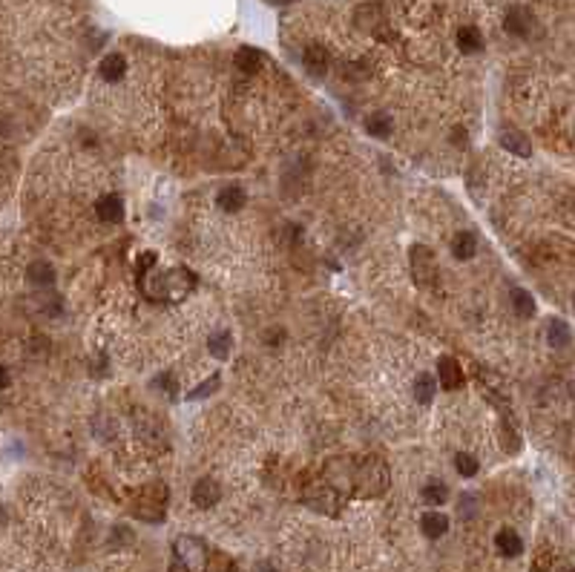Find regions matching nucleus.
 <instances>
[{
    "mask_svg": "<svg viewBox=\"0 0 575 572\" xmlns=\"http://www.w3.org/2000/svg\"><path fill=\"white\" fill-rule=\"evenodd\" d=\"M219 207H222L225 213L242 210V207H245V190H242V187H225V190L219 193Z\"/></svg>",
    "mask_w": 575,
    "mask_h": 572,
    "instance_id": "16",
    "label": "nucleus"
},
{
    "mask_svg": "<svg viewBox=\"0 0 575 572\" xmlns=\"http://www.w3.org/2000/svg\"><path fill=\"white\" fill-rule=\"evenodd\" d=\"M259 52L256 49H239V55H236V63H239V69H245V73H256V69H259Z\"/></svg>",
    "mask_w": 575,
    "mask_h": 572,
    "instance_id": "25",
    "label": "nucleus"
},
{
    "mask_svg": "<svg viewBox=\"0 0 575 572\" xmlns=\"http://www.w3.org/2000/svg\"><path fill=\"white\" fill-rule=\"evenodd\" d=\"M9 380H12V377H9V371H6L4 366H0V388H6V386H9Z\"/></svg>",
    "mask_w": 575,
    "mask_h": 572,
    "instance_id": "29",
    "label": "nucleus"
},
{
    "mask_svg": "<svg viewBox=\"0 0 575 572\" xmlns=\"http://www.w3.org/2000/svg\"><path fill=\"white\" fill-rule=\"evenodd\" d=\"M219 497H222V489H219V483L210 480V477H204V480H199V483L193 486V504H196L199 509L216 507V504H219Z\"/></svg>",
    "mask_w": 575,
    "mask_h": 572,
    "instance_id": "6",
    "label": "nucleus"
},
{
    "mask_svg": "<svg viewBox=\"0 0 575 572\" xmlns=\"http://www.w3.org/2000/svg\"><path fill=\"white\" fill-rule=\"evenodd\" d=\"M458 43H460L463 52H478V49L483 46V38H480V32H478L475 26H463V29L458 32Z\"/></svg>",
    "mask_w": 575,
    "mask_h": 572,
    "instance_id": "20",
    "label": "nucleus"
},
{
    "mask_svg": "<svg viewBox=\"0 0 575 572\" xmlns=\"http://www.w3.org/2000/svg\"><path fill=\"white\" fill-rule=\"evenodd\" d=\"M532 23L535 21H532L529 9H524V6H512L510 15H507V32H512L518 38H527L532 32Z\"/></svg>",
    "mask_w": 575,
    "mask_h": 572,
    "instance_id": "8",
    "label": "nucleus"
},
{
    "mask_svg": "<svg viewBox=\"0 0 575 572\" xmlns=\"http://www.w3.org/2000/svg\"><path fill=\"white\" fill-rule=\"evenodd\" d=\"M438 383L446 388V391H455L463 386V369L458 366V360H452V356H443V360L438 363Z\"/></svg>",
    "mask_w": 575,
    "mask_h": 572,
    "instance_id": "7",
    "label": "nucleus"
},
{
    "mask_svg": "<svg viewBox=\"0 0 575 572\" xmlns=\"http://www.w3.org/2000/svg\"><path fill=\"white\" fill-rule=\"evenodd\" d=\"M420 529H423V535L426 538H443L446 532H449V518L446 515H441V512H426L423 518H420Z\"/></svg>",
    "mask_w": 575,
    "mask_h": 572,
    "instance_id": "10",
    "label": "nucleus"
},
{
    "mask_svg": "<svg viewBox=\"0 0 575 572\" xmlns=\"http://www.w3.org/2000/svg\"><path fill=\"white\" fill-rule=\"evenodd\" d=\"M170 572H190V569H187V566H184V563H181L179 558H173V563H170Z\"/></svg>",
    "mask_w": 575,
    "mask_h": 572,
    "instance_id": "30",
    "label": "nucleus"
},
{
    "mask_svg": "<svg viewBox=\"0 0 575 572\" xmlns=\"http://www.w3.org/2000/svg\"><path fill=\"white\" fill-rule=\"evenodd\" d=\"M207 348H210V354L216 356V360H228V354H231V334H213L210 337V342H207Z\"/></svg>",
    "mask_w": 575,
    "mask_h": 572,
    "instance_id": "21",
    "label": "nucleus"
},
{
    "mask_svg": "<svg viewBox=\"0 0 575 572\" xmlns=\"http://www.w3.org/2000/svg\"><path fill=\"white\" fill-rule=\"evenodd\" d=\"M455 469H458L463 477H475V475H478V460H475L469 452H460V455L455 457Z\"/></svg>",
    "mask_w": 575,
    "mask_h": 572,
    "instance_id": "27",
    "label": "nucleus"
},
{
    "mask_svg": "<svg viewBox=\"0 0 575 572\" xmlns=\"http://www.w3.org/2000/svg\"><path fill=\"white\" fill-rule=\"evenodd\" d=\"M500 147H503V150H510V153H515V156H529V141H527L518 129L500 132Z\"/></svg>",
    "mask_w": 575,
    "mask_h": 572,
    "instance_id": "13",
    "label": "nucleus"
},
{
    "mask_svg": "<svg viewBox=\"0 0 575 572\" xmlns=\"http://www.w3.org/2000/svg\"><path fill=\"white\" fill-rule=\"evenodd\" d=\"M29 282L38 285V288H49V285L55 282V270H52V265H46V262H35V265H29Z\"/></svg>",
    "mask_w": 575,
    "mask_h": 572,
    "instance_id": "18",
    "label": "nucleus"
},
{
    "mask_svg": "<svg viewBox=\"0 0 575 572\" xmlns=\"http://www.w3.org/2000/svg\"><path fill=\"white\" fill-rule=\"evenodd\" d=\"M193 273H187V270H181V268H176V270H170L167 276H162V282H159V288L164 291V297L167 300H181L190 288H193Z\"/></svg>",
    "mask_w": 575,
    "mask_h": 572,
    "instance_id": "5",
    "label": "nucleus"
},
{
    "mask_svg": "<svg viewBox=\"0 0 575 572\" xmlns=\"http://www.w3.org/2000/svg\"><path fill=\"white\" fill-rule=\"evenodd\" d=\"M495 546H497L500 555H507V558H515V555L524 552V541H521V535L515 529H500L495 535Z\"/></svg>",
    "mask_w": 575,
    "mask_h": 572,
    "instance_id": "9",
    "label": "nucleus"
},
{
    "mask_svg": "<svg viewBox=\"0 0 575 572\" xmlns=\"http://www.w3.org/2000/svg\"><path fill=\"white\" fill-rule=\"evenodd\" d=\"M216 388H219V377H216V374H213V377H210V380H204V383H201L199 388H193V391H190L187 397H190V400H201V397L213 394Z\"/></svg>",
    "mask_w": 575,
    "mask_h": 572,
    "instance_id": "28",
    "label": "nucleus"
},
{
    "mask_svg": "<svg viewBox=\"0 0 575 572\" xmlns=\"http://www.w3.org/2000/svg\"><path fill=\"white\" fill-rule=\"evenodd\" d=\"M124 73H127V60L121 55H107L101 60V78L104 81H118V78H124Z\"/></svg>",
    "mask_w": 575,
    "mask_h": 572,
    "instance_id": "15",
    "label": "nucleus"
},
{
    "mask_svg": "<svg viewBox=\"0 0 575 572\" xmlns=\"http://www.w3.org/2000/svg\"><path fill=\"white\" fill-rule=\"evenodd\" d=\"M411 270H414V279L423 288H438V279H441V270H438V262H435V253L423 245H414L411 248Z\"/></svg>",
    "mask_w": 575,
    "mask_h": 572,
    "instance_id": "3",
    "label": "nucleus"
},
{
    "mask_svg": "<svg viewBox=\"0 0 575 572\" xmlns=\"http://www.w3.org/2000/svg\"><path fill=\"white\" fill-rule=\"evenodd\" d=\"M475 250H478V239H475L472 233H466V231L455 233V239H452V253H455V259H472Z\"/></svg>",
    "mask_w": 575,
    "mask_h": 572,
    "instance_id": "14",
    "label": "nucleus"
},
{
    "mask_svg": "<svg viewBox=\"0 0 575 572\" xmlns=\"http://www.w3.org/2000/svg\"><path fill=\"white\" fill-rule=\"evenodd\" d=\"M369 132L377 135V138H386V135L391 132V118H389L386 112H374V115L369 118Z\"/></svg>",
    "mask_w": 575,
    "mask_h": 572,
    "instance_id": "24",
    "label": "nucleus"
},
{
    "mask_svg": "<svg viewBox=\"0 0 575 572\" xmlns=\"http://www.w3.org/2000/svg\"><path fill=\"white\" fill-rule=\"evenodd\" d=\"M95 213H98V219H101V222H107V225H115V222L121 219V213H124V207H121V198H118V196H104V198L98 201Z\"/></svg>",
    "mask_w": 575,
    "mask_h": 572,
    "instance_id": "11",
    "label": "nucleus"
},
{
    "mask_svg": "<svg viewBox=\"0 0 575 572\" xmlns=\"http://www.w3.org/2000/svg\"><path fill=\"white\" fill-rule=\"evenodd\" d=\"M435 388H438L435 377H431V374H420V377L414 380V397H417V403L428 406L431 400H435Z\"/></svg>",
    "mask_w": 575,
    "mask_h": 572,
    "instance_id": "17",
    "label": "nucleus"
},
{
    "mask_svg": "<svg viewBox=\"0 0 575 572\" xmlns=\"http://www.w3.org/2000/svg\"><path fill=\"white\" fill-rule=\"evenodd\" d=\"M512 305H515V314H518V317H532V314H535V300H532L527 291H518L515 300H512Z\"/></svg>",
    "mask_w": 575,
    "mask_h": 572,
    "instance_id": "26",
    "label": "nucleus"
},
{
    "mask_svg": "<svg viewBox=\"0 0 575 572\" xmlns=\"http://www.w3.org/2000/svg\"><path fill=\"white\" fill-rule=\"evenodd\" d=\"M386 486H389V472L380 460H366L357 469V492L359 494L374 497V494L386 492Z\"/></svg>",
    "mask_w": 575,
    "mask_h": 572,
    "instance_id": "2",
    "label": "nucleus"
},
{
    "mask_svg": "<svg viewBox=\"0 0 575 572\" xmlns=\"http://www.w3.org/2000/svg\"><path fill=\"white\" fill-rule=\"evenodd\" d=\"M334 494V489H314L311 494H308V504L314 507V509H320V512H328V515H337V507L334 504H328V497Z\"/></svg>",
    "mask_w": 575,
    "mask_h": 572,
    "instance_id": "19",
    "label": "nucleus"
},
{
    "mask_svg": "<svg viewBox=\"0 0 575 572\" xmlns=\"http://www.w3.org/2000/svg\"><path fill=\"white\" fill-rule=\"evenodd\" d=\"M446 494H449V489L443 483H426L423 486V500H426V504H431V507H441L443 500H446Z\"/></svg>",
    "mask_w": 575,
    "mask_h": 572,
    "instance_id": "23",
    "label": "nucleus"
},
{
    "mask_svg": "<svg viewBox=\"0 0 575 572\" xmlns=\"http://www.w3.org/2000/svg\"><path fill=\"white\" fill-rule=\"evenodd\" d=\"M164 509H167V486H162V483L144 486L132 504V515L147 524H159L164 518Z\"/></svg>",
    "mask_w": 575,
    "mask_h": 572,
    "instance_id": "1",
    "label": "nucleus"
},
{
    "mask_svg": "<svg viewBox=\"0 0 575 572\" xmlns=\"http://www.w3.org/2000/svg\"><path fill=\"white\" fill-rule=\"evenodd\" d=\"M547 334H549V342L558 345V348L569 342V325H566L564 319H552V322L547 325Z\"/></svg>",
    "mask_w": 575,
    "mask_h": 572,
    "instance_id": "22",
    "label": "nucleus"
},
{
    "mask_svg": "<svg viewBox=\"0 0 575 572\" xmlns=\"http://www.w3.org/2000/svg\"><path fill=\"white\" fill-rule=\"evenodd\" d=\"M305 69L314 78H322L325 69H328V52L322 46H308V52H305Z\"/></svg>",
    "mask_w": 575,
    "mask_h": 572,
    "instance_id": "12",
    "label": "nucleus"
},
{
    "mask_svg": "<svg viewBox=\"0 0 575 572\" xmlns=\"http://www.w3.org/2000/svg\"><path fill=\"white\" fill-rule=\"evenodd\" d=\"M173 558H179L190 572H204V569H207V549H204V544L196 541V538H179Z\"/></svg>",
    "mask_w": 575,
    "mask_h": 572,
    "instance_id": "4",
    "label": "nucleus"
}]
</instances>
